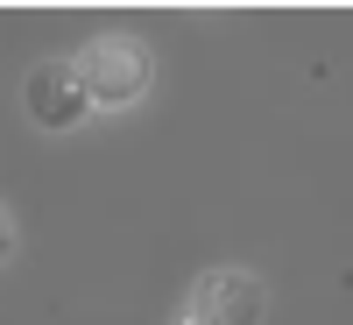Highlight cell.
I'll return each instance as SVG.
<instances>
[{"mask_svg":"<svg viewBox=\"0 0 353 325\" xmlns=\"http://www.w3.org/2000/svg\"><path fill=\"white\" fill-rule=\"evenodd\" d=\"M8 255H14V213L0 205V262H8Z\"/></svg>","mask_w":353,"mask_h":325,"instance_id":"4","label":"cell"},{"mask_svg":"<svg viewBox=\"0 0 353 325\" xmlns=\"http://www.w3.org/2000/svg\"><path fill=\"white\" fill-rule=\"evenodd\" d=\"M21 106H28V121L50 128V135H64V128H78L85 113H92V99H85V85H78L71 64H43V71H28Z\"/></svg>","mask_w":353,"mask_h":325,"instance_id":"3","label":"cell"},{"mask_svg":"<svg viewBox=\"0 0 353 325\" xmlns=\"http://www.w3.org/2000/svg\"><path fill=\"white\" fill-rule=\"evenodd\" d=\"M71 71H78V85H85L92 106H134L141 92H149V78H156L149 50H141L134 36H92L71 57Z\"/></svg>","mask_w":353,"mask_h":325,"instance_id":"1","label":"cell"},{"mask_svg":"<svg viewBox=\"0 0 353 325\" xmlns=\"http://www.w3.org/2000/svg\"><path fill=\"white\" fill-rule=\"evenodd\" d=\"M261 318H269V290H261V276H248V269L198 276L191 311H184V325H261Z\"/></svg>","mask_w":353,"mask_h":325,"instance_id":"2","label":"cell"}]
</instances>
